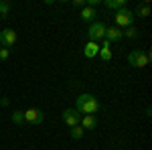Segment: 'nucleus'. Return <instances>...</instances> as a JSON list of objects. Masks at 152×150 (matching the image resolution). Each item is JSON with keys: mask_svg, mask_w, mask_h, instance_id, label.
I'll use <instances>...</instances> for the list:
<instances>
[{"mask_svg": "<svg viewBox=\"0 0 152 150\" xmlns=\"http://www.w3.org/2000/svg\"><path fill=\"white\" fill-rule=\"evenodd\" d=\"M75 110L83 116H94L102 110V104H99V100L95 95H91V93H81L75 100Z\"/></svg>", "mask_w": 152, "mask_h": 150, "instance_id": "obj_1", "label": "nucleus"}, {"mask_svg": "<svg viewBox=\"0 0 152 150\" xmlns=\"http://www.w3.org/2000/svg\"><path fill=\"white\" fill-rule=\"evenodd\" d=\"M128 63L132 67H146L148 63H150V55H148V51H144V49H134V51H130L128 53Z\"/></svg>", "mask_w": 152, "mask_h": 150, "instance_id": "obj_2", "label": "nucleus"}, {"mask_svg": "<svg viewBox=\"0 0 152 150\" xmlns=\"http://www.w3.org/2000/svg\"><path fill=\"white\" fill-rule=\"evenodd\" d=\"M114 23H116L118 29H128L134 24V12L128 10V8H120V10L114 12Z\"/></svg>", "mask_w": 152, "mask_h": 150, "instance_id": "obj_3", "label": "nucleus"}, {"mask_svg": "<svg viewBox=\"0 0 152 150\" xmlns=\"http://www.w3.org/2000/svg\"><path fill=\"white\" fill-rule=\"evenodd\" d=\"M105 26L104 23H99V20H95V23L89 24V29H87V39L89 41H94V43H97L99 39H105Z\"/></svg>", "mask_w": 152, "mask_h": 150, "instance_id": "obj_4", "label": "nucleus"}, {"mask_svg": "<svg viewBox=\"0 0 152 150\" xmlns=\"http://www.w3.org/2000/svg\"><path fill=\"white\" fill-rule=\"evenodd\" d=\"M24 122L31 124V126H41V124L45 122L43 110H39V108H28V110L24 112Z\"/></svg>", "mask_w": 152, "mask_h": 150, "instance_id": "obj_5", "label": "nucleus"}, {"mask_svg": "<svg viewBox=\"0 0 152 150\" xmlns=\"http://www.w3.org/2000/svg\"><path fill=\"white\" fill-rule=\"evenodd\" d=\"M61 118H63V122H65V126H67V128H75V126H79L81 114H79L75 108H67V110H63Z\"/></svg>", "mask_w": 152, "mask_h": 150, "instance_id": "obj_6", "label": "nucleus"}, {"mask_svg": "<svg viewBox=\"0 0 152 150\" xmlns=\"http://www.w3.org/2000/svg\"><path fill=\"white\" fill-rule=\"evenodd\" d=\"M16 39H18V35H16L14 29H4L0 33V47L2 49H12L16 45Z\"/></svg>", "mask_w": 152, "mask_h": 150, "instance_id": "obj_7", "label": "nucleus"}, {"mask_svg": "<svg viewBox=\"0 0 152 150\" xmlns=\"http://www.w3.org/2000/svg\"><path fill=\"white\" fill-rule=\"evenodd\" d=\"M122 39H124L122 29H118V26H107L105 29V41L107 43H120Z\"/></svg>", "mask_w": 152, "mask_h": 150, "instance_id": "obj_8", "label": "nucleus"}, {"mask_svg": "<svg viewBox=\"0 0 152 150\" xmlns=\"http://www.w3.org/2000/svg\"><path fill=\"white\" fill-rule=\"evenodd\" d=\"M97 57L102 59L104 63L112 61V57H114V53H112V43H107V41H105L104 45H99V53H97Z\"/></svg>", "mask_w": 152, "mask_h": 150, "instance_id": "obj_9", "label": "nucleus"}, {"mask_svg": "<svg viewBox=\"0 0 152 150\" xmlns=\"http://www.w3.org/2000/svg\"><path fill=\"white\" fill-rule=\"evenodd\" d=\"M97 53H99V43L87 41L85 47H83V55H85L87 59H94V57H97Z\"/></svg>", "mask_w": 152, "mask_h": 150, "instance_id": "obj_10", "label": "nucleus"}, {"mask_svg": "<svg viewBox=\"0 0 152 150\" xmlns=\"http://www.w3.org/2000/svg\"><path fill=\"white\" fill-rule=\"evenodd\" d=\"M79 126H81L83 130H95V128H97V118H95V116H81Z\"/></svg>", "mask_w": 152, "mask_h": 150, "instance_id": "obj_11", "label": "nucleus"}, {"mask_svg": "<svg viewBox=\"0 0 152 150\" xmlns=\"http://www.w3.org/2000/svg\"><path fill=\"white\" fill-rule=\"evenodd\" d=\"M150 16V2H140L134 10V18H146Z\"/></svg>", "mask_w": 152, "mask_h": 150, "instance_id": "obj_12", "label": "nucleus"}, {"mask_svg": "<svg viewBox=\"0 0 152 150\" xmlns=\"http://www.w3.org/2000/svg\"><path fill=\"white\" fill-rule=\"evenodd\" d=\"M79 16H81V20H85V23H95V16H97V12L94 10V8H91V6H83V10H81V14H79Z\"/></svg>", "mask_w": 152, "mask_h": 150, "instance_id": "obj_13", "label": "nucleus"}, {"mask_svg": "<svg viewBox=\"0 0 152 150\" xmlns=\"http://www.w3.org/2000/svg\"><path fill=\"white\" fill-rule=\"evenodd\" d=\"M105 8H110V10H120V8H126V0H104Z\"/></svg>", "mask_w": 152, "mask_h": 150, "instance_id": "obj_14", "label": "nucleus"}, {"mask_svg": "<svg viewBox=\"0 0 152 150\" xmlns=\"http://www.w3.org/2000/svg\"><path fill=\"white\" fill-rule=\"evenodd\" d=\"M10 118H12V122H14L16 126H20V124H24V112H23V110H14Z\"/></svg>", "mask_w": 152, "mask_h": 150, "instance_id": "obj_15", "label": "nucleus"}, {"mask_svg": "<svg viewBox=\"0 0 152 150\" xmlns=\"http://www.w3.org/2000/svg\"><path fill=\"white\" fill-rule=\"evenodd\" d=\"M122 33H124V37H126V39H132V41L140 37V31H138V29H134V26H128V29H124Z\"/></svg>", "mask_w": 152, "mask_h": 150, "instance_id": "obj_16", "label": "nucleus"}, {"mask_svg": "<svg viewBox=\"0 0 152 150\" xmlns=\"http://www.w3.org/2000/svg\"><path fill=\"white\" fill-rule=\"evenodd\" d=\"M83 134H85V130H83L81 126H75V128H71V130H69V136L73 140H81Z\"/></svg>", "mask_w": 152, "mask_h": 150, "instance_id": "obj_17", "label": "nucleus"}, {"mask_svg": "<svg viewBox=\"0 0 152 150\" xmlns=\"http://www.w3.org/2000/svg\"><path fill=\"white\" fill-rule=\"evenodd\" d=\"M12 4L10 2H6V0H0V16H6L8 12H10Z\"/></svg>", "mask_w": 152, "mask_h": 150, "instance_id": "obj_18", "label": "nucleus"}, {"mask_svg": "<svg viewBox=\"0 0 152 150\" xmlns=\"http://www.w3.org/2000/svg\"><path fill=\"white\" fill-rule=\"evenodd\" d=\"M8 57H10V49H2L0 47V61H6Z\"/></svg>", "mask_w": 152, "mask_h": 150, "instance_id": "obj_19", "label": "nucleus"}, {"mask_svg": "<svg viewBox=\"0 0 152 150\" xmlns=\"http://www.w3.org/2000/svg\"><path fill=\"white\" fill-rule=\"evenodd\" d=\"M8 104H10V100H8V97H2V100H0V108H6Z\"/></svg>", "mask_w": 152, "mask_h": 150, "instance_id": "obj_20", "label": "nucleus"}, {"mask_svg": "<svg viewBox=\"0 0 152 150\" xmlns=\"http://www.w3.org/2000/svg\"><path fill=\"white\" fill-rule=\"evenodd\" d=\"M71 4H73V6H85V0H73Z\"/></svg>", "mask_w": 152, "mask_h": 150, "instance_id": "obj_21", "label": "nucleus"}, {"mask_svg": "<svg viewBox=\"0 0 152 150\" xmlns=\"http://www.w3.org/2000/svg\"><path fill=\"white\" fill-rule=\"evenodd\" d=\"M0 20H2V16H0Z\"/></svg>", "mask_w": 152, "mask_h": 150, "instance_id": "obj_22", "label": "nucleus"}]
</instances>
